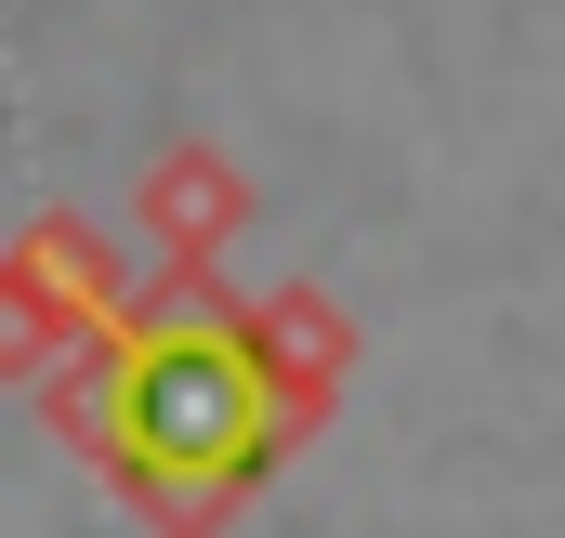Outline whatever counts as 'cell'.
Returning a JSON list of instances; mask_svg holds the SVG:
<instances>
[{"mask_svg":"<svg viewBox=\"0 0 565 538\" xmlns=\"http://www.w3.org/2000/svg\"><path fill=\"white\" fill-rule=\"evenodd\" d=\"M264 433H277V395H264L250 342H224L211 315L145 329L132 355H119V446H132V473H158V486H224V473L264 460Z\"/></svg>","mask_w":565,"mask_h":538,"instance_id":"6da1fadb","label":"cell"}]
</instances>
